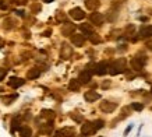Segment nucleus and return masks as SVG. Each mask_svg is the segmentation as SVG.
<instances>
[{
    "label": "nucleus",
    "mask_w": 152,
    "mask_h": 137,
    "mask_svg": "<svg viewBox=\"0 0 152 137\" xmlns=\"http://www.w3.org/2000/svg\"><path fill=\"white\" fill-rule=\"evenodd\" d=\"M116 109V104L113 102H109V101H105V102H102L101 104V110L106 112V113H110L113 110Z\"/></svg>",
    "instance_id": "423d86ee"
},
{
    "label": "nucleus",
    "mask_w": 152,
    "mask_h": 137,
    "mask_svg": "<svg viewBox=\"0 0 152 137\" xmlns=\"http://www.w3.org/2000/svg\"><path fill=\"white\" fill-rule=\"evenodd\" d=\"M15 1H17V3H18V4H24V3H25V1H27V0H15Z\"/></svg>",
    "instance_id": "2f4dec72"
},
{
    "label": "nucleus",
    "mask_w": 152,
    "mask_h": 137,
    "mask_svg": "<svg viewBox=\"0 0 152 137\" xmlns=\"http://www.w3.org/2000/svg\"><path fill=\"white\" fill-rule=\"evenodd\" d=\"M50 29H48V31H45V32H43V35H45V37H49V34H50Z\"/></svg>",
    "instance_id": "7c9ffc66"
},
{
    "label": "nucleus",
    "mask_w": 152,
    "mask_h": 137,
    "mask_svg": "<svg viewBox=\"0 0 152 137\" xmlns=\"http://www.w3.org/2000/svg\"><path fill=\"white\" fill-rule=\"evenodd\" d=\"M89 41L92 42V43H99V42H101V38L98 37L96 34H91V35H89Z\"/></svg>",
    "instance_id": "aec40b11"
},
{
    "label": "nucleus",
    "mask_w": 152,
    "mask_h": 137,
    "mask_svg": "<svg viewBox=\"0 0 152 137\" xmlns=\"http://www.w3.org/2000/svg\"><path fill=\"white\" fill-rule=\"evenodd\" d=\"M42 116H43V118L53 119L55 118V113H53V110H42Z\"/></svg>",
    "instance_id": "412c9836"
},
{
    "label": "nucleus",
    "mask_w": 152,
    "mask_h": 137,
    "mask_svg": "<svg viewBox=\"0 0 152 137\" xmlns=\"http://www.w3.org/2000/svg\"><path fill=\"white\" fill-rule=\"evenodd\" d=\"M56 18L59 20V21H64V20H66V15H64V14H61V11H59V13L56 14Z\"/></svg>",
    "instance_id": "393cba45"
},
{
    "label": "nucleus",
    "mask_w": 152,
    "mask_h": 137,
    "mask_svg": "<svg viewBox=\"0 0 152 137\" xmlns=\"http://www.w3.org/2000/svg\"><path fill=\"white\" fill-rule=\"evenodd\" d=\"M84 98L88 101V102H94V101H96L101 98V95L98 94V92L95 91H87L85 92V95H84Z\"/></svg>",
    "instance_id": "f8f14e48"
},
{
    "label": "nucleus",
    "mask_w": 152,
    "mask_h": 137,
    "mask_svg": "<svg viewBox=\"0 0 152 137\" xmlns=\"http://www.w3.org/2000/svg\"><path fill=\"white\" fill-rule=\"evenodd\" d=\"M39 74H41L39 68H31V70H28L27 78H28V80H35V78L39 77Z\"/></svg>",
    "instance_id": "dca6fc26"
},
{
    "label": "nucleus",
    "mask_w": 152,
    "mask_h": 137,
    "mask_svg": "<svg viewBox=\"0 0 152 137\" xmlns=\"http://www.w3.org/2000/svg\"><path fill=\"white\" fill-rule=\"evenodd\" d=\"M45 1H46V3H52V1H53V0H45Z\"/></svg>",
    "instance_id": "f704fd0d"
},
{
    "label": "nucleus",
    "mask_w": 152,
    "mask_h": 137,
    "mask_svg": "<svg viewBox=\"0 0 152 137\" xmlns=\"http://www.w3.org/2000/svg\"><path fill=\"white\" fill-rule=\"evenodd\" d=\"M131 129H133V126H129V127L126 129V130H124V136H127V134H129V133L131 132Z\"/></svg>",
    "instance_id": "c85d7f7f"
},
{
    "label": "nucleus",
    "mask_w": 152,
    "mask_h": 137,
    "mask_svg": "<svg viewBox=\"0 0 152 137\" xmlns=\"http://www.w3.org/2000/svg\"><path fill=\"white\" fill-rule=\"evenodd\" d=\"M24 80L23 78H20V77H11L10 78V81H9V85L11 88H18L21 87V85H24Z\"/></svg>",
    "instance_id": "6e6552de"
},
{
    "label": "nucleus",
    "mask_w": 152,
    "mask_h": 137,
    "mask_svg": "<svg viewBox=\"0 0 152 137\" xmlns=\"http://www.w3.org/2000/svg\"><path fill=\"white\" fill-rule=\"evenodd\" d=\"M130 64H131V68L133 70H135V71H140V70H142L144 64H145V59H140V57H133L131 59V62H130Z\"/></svg>",
    "instance_id": "f03ea898"
},
{
    "label": "nucleus",
    "mask_w": 152,
    "mask_h": 137,
    "mask_svg": "<svg viewBox=\"0 0 152 137\" xmlns=\"http://www.w3.org/2000/svg\"><path fill=\"white\" fill-rule=\"evenodd\" d=\"M1 45H3V39L0 38V48H1Z\"/></svg>",
    "instance_id": "72a5a7b5"
},
{
    "label": "nucleus",
    "mask_w": 152,
    "mask_h": 137,
    "mask_svg": "<svg viewBox=\"0 0 152 137\" xmlns=\"http://www.w3.org/2000/svg\"><path fill=\"white\" fill-rule=\"evenodd\" d=\"M71 53H73V49L70 48L67 43H64V45L61 46V52H60V56L63 57V59H69L70 56H71Z\"/></svg>",
    "instance_id": "9b49d317"
},
{
    "label": "nucleus",
    "mask_w": 152,
    "mask_h": 137,
    "mask_svg": "<svg viewBox=\"0 0 152 137\" xmlns=\"http://www.w3.org/2000/svg\"><path fill=\"white\" fill-rule=\"evenodd\" d=\"M7 74V68H0V80H3Z\"/></svg>",
    "instance_id": "a878e982"
},
{
    "label": "nucleus",
    "mask_w": 152,
    "mask_h": 137,
    "mask_svg": "<svg viewBox=\"0 0 152 137\" xmlns=\"http://www.w3.org/2000/svg\"><path fill=\"white\" fill-rule=\"evenodd\" d=\"M107 68H109V64L106 63V62H99V63L95 66V73L98 74V76H103V74L107 73Z\"/></svg>",
    "instance_id": "7ed1b4c3"
},
{
    "label": "nucleus",
    "mask_w": 152,
    "mask_h": 137,
    "mask_svg": "<svg viewBox=\"0 0 152 137\" xmlns=\"http://www.w3.org/2000/svg\"><path fill=\"white\" fill-rule=\"evenodd\" d=\"M80 85H81V82L78 80H70L69 82V90L70 91H78L80 90Z\"/></svg>",
    "instance_id": "a211bd4d"
},
{
    "label": "nucleus",
    "mask_w": 152,
    "mask_h": 137,
    "mask_svg": "<svg viewBox=\"0 0 152 137\" xmlns=\"http://www.w3.org/2000/svg\"><path fill=\"white\" fill-rule=\"evenodd\" d=\"M140 35L142 38H148V37H152V25H145L140 29Z\"/></svg>",
    "instance_id": "ddd939ff"
},
{
    "label": "nucleus",
    "mask_w": 152,
    "mask_h": 137,
    "mask_svg": "<svg viewBox=\"0 0 152 137\" xmlns=\"http://www.w3.org/2000/svg\"><path fill=\"white\" fill-rule=\"evenodd\" d=\"M20 134H21V137H31L32 136V130L28 126H23V127H20Z\"/></svg>",
    "instance_id": "6ab92c4d"
},
{
    "label": "nucleus",
    "mask_w": 152,
    "mask_h": 137,
    "mask_svg": "<svg viewBox=\"0 0 152 137\" xmlns=\"http://www.w3.org/2000/svg\"><path fill=\"white\" fill-rule=\"evenodd\" d=\"M85 6H87L88 10H96L99 6H101V3H99V0H85Z\"/></svg>",
    "instance_id": "4468645a"
},
{
    "label": "nucleus",
    "mask_w": 152,
    "mask_h": 137,
    "mask_svg": "<svg viewBox=\"0 0 152 137\" xmlns=\"http://www.w3.org/2000/svg\"><path fill=\"white\" fill-rule=\"evenodd\" d=\"M74 25L73 24H67L66 23L64 25H63V27H61V34H63V35H66V37H67V35H71V34H73V31H74Z\"/></svg>",
    "instance_id": "2eb2a0df"
},
{
    "label": "nucleus",
    "mask_w": 152,
    "mask_h": 137,
    "mask_svg": "<svg viewBox=\"0 0 152 137\" xmlns=\"http://www.w3.org/2000/svg\"><path fill=\"white\" fill-rule=\"evenodd\" d=\"M32 10H34V11H39V10H41V6H39V4H34L32 6Z\"/></svg>",
    "instance_id": "cd10ccee"
},
{
    "label": "nucleus",
    "mask_w": 152,
    "mask_h": 137,
    "mask_svg": "<svg viewBox=\"0 0 152 137\" xmlns=\"http://www.w3.org/2000/svg\"><path fill=\"white\" fill-rule=\"evenodd\" d=\"M80 29L84 32V34H87V35H91V34H94V27L91 25V24H81L80 25Z\"/></svg>",
    "instance_id": "f3484780"
},
{
    "label": "nucleus",
    "mask_w": 152,
    "mask_h": 137,
    "mask_svg": "<svg viewBox=\"0 0 152 137\" xmlns=\"http://www.w3.org/2000/svg\"><path fill=\"white\" fill-rule=\"evenodd\" d=\"M91 71H88V70H84V71H81L80 73V77H78V81L83 82V84H87V82L91 81Z\"/></svg>",
    "instance_id": "0eeeda50"
},
{
    "label": "nucleus",
    "mask_w": 152,
    "mask_h": 137,
    "mask_svg": "<svg viewBox=\"0 0 152 137\" xmlns=\"http://www.w3.org/2000/svg\"><path fill=\"white\" fill-rule=\"evenodd\" d=\"M147 48H148V49H151V50H152V39H151V41H148V42H147Z\"/></svg>",
    "instance_id": "c756f323"
},
{
    "label": "nucleus",
    "mask_w": 152,
    "mask_h": 137,
    "mask_svg": "<svg viewBox=\"0 0 152 137\" xmlns=\"http://www.w3.org/2000/svg\"><path fill=\"white\" fill-rule=\"evenodd\" d=\"M56 137H63V133H61V132H59V133H57V134H56Z\"/></svg>",
    "instance_id": "473e14b6"
},
{
    "label": "nucleus",
    "mask_w": 152,
    "mask_h": 137,
    "mask_svg": "<svg viewBox=\"0 0 152 137\" xmlns=\"http://www.w3.org/2000/svg\"><path fill=\"white\" fill-rule=\"evenodd\" d=\"M126 68H127V60H126L124 57H120V59H117L116 62L112 63V66L107 68V71H109L112 76H116V74L124 73Z\"/></svg>",
    "instance_id": "f257e3e1"
},
{
    "label": "nucleus",
    "mask_w": 152,
    "mask_h": 137,
    "mask_svg": "<svg viewBox=\"0 0 152 137\" xmlns=\"http://www.w3.org/2000/svg\"><path fill=\"white\" fill-rule=\"evenodd\" d=\"M131 106H133V109L138 110V112H140V110H142V109H144V105H142V104H133Z\"/></svg>",
    "instance_id": "b1692460"
},
{
    "label": "nucleus",
    "mask_w": 152,
    "mask_h": 137,
    "mask_svg": "<svg viewBox=\"0 0 152 137\" xmlns=\"http://www.w3.org/2000/svg\"><path fill=\"white\" fill-rule=\"evenodd\" d=\"M15 129H18V120H17V119H14L13 120V126H11V130H15Z\"/></svg>",
    "instance_id": "bb28decb"
},
{
    "label": "nucleus",
    "mask_w": 152,
    "mask_h": 137,
    "mask_svg": "<svg viewBox=\"0 0 152 137\" xmlns=\"http://www.w3.org/2000/svg\"><path fill=\"white\" fill-rule=\"evenodd\" d=\"M89 20H91V23L95 24V25H102L103 21H105V17H103V14H101V13H92L91 17H89Z\"/></svg>",
    "instance_id": "39448f33"
},
{
    "label": "nucleus",
    "mask_w": 152,
    "mask_h": 137,
    "mask_svg": "<svg viewBox=\"0 0 152 137\" xmlns=\"http://www.w3.org/2000/svg\"><path fill=\"white\" fill-rule=\"evenodd\" d=\"M15 98H17V95H9V96H3V102H4V104H7V105H9V104H11V101H13V99H15Z\"/></svg>",
    "instance_id": "4be33fe9"
},
{
    "label": "nucleus",
    "mask_w": 152,
    "mask_h": 137,
    "mask_svg": "<svg viewBox=\"0 0 152 137\" xmlns=\"http://www.w3.org/2000/svg\"><path fill=\"white\" fill-rule=\"evenodd\" d=\"M95 132V127H94V124L91 123V122H85V123L83 124V127H81V133L83 134H91V133Z\"/></svg>",
    "instance_id": "9d476101"
},
{
    "label": "nucleus",
    "mask_w": 152,
    "mask_h": 137,
    "mask_svg": "<svg viewBox=\"0 0 152 137\" xmlns=\"http://www.w3.org/2000/svg\"><path fill=\"white\" fill-rule=\"evenodd\" d=\"M71 42H73V45H75V46H83L84 42H85V38H84V35L74 34L73 37H71Z\"/></svg>",
    "instance_id": "1a4fd4ad"
},
{
    "label": "nucleus",
    "mask_w": 152,
    "mask_h": 137,
    "mask_svg": "<svg viewBox=\"0 0 152 137\" xmlns=\"http://www.w3.org/2000/svg\"><path fill=\"white\" fill-rule=\"evenodd\" d=\"M92 124H94V127H95V130L102 129V127H103V120H101V119H99V120H96V122H95V123H92Z\"/></svg>",
    "instance_id": "5701e85b"
},
{
    "label": "nucleus",
    "mask_w": 152,
    "mask_h": 137,
    "mask_svg": "<svg viewBox=\"0 0 152 137\" xmlns=\"http://www.w3.org/2000/svg\"><path fill=\"white\" fill-rule=\"evenodd\" d=\"M151 92H152V88H151Z\"/></svg>",
    "instance_id": "c9c22d12"
},
{
    "label": "nucleus",
    "mask_w": 152,
    "mask_h": 137,
    "mask_svg": "<svg viewBox=\"0 0 152 137\" xmlns=\"http://www.w3.org/2000/svg\"><path fill=\"white\" fill-rule=\"evenodd\" d=\"M70 15H71L74 20L80 21V20H83L84 17H85V13H84V11L80 9V7H74V9L70 10Z\"/></svg>",
    "instance_id": "20e7f679"
}]
</instances>
